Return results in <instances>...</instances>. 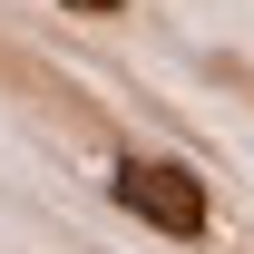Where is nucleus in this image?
<instances>
[{
    "instance_id": "obj_1",
    "label": "nucleus",
    "mask_w": 254,
    "mask_h": 254,
    "mask_svg": "<svg viewBox=\"0 0 254 254\" xmlns=\"http://www.w3.org/2000/svg\"><path fill=\"white\" fill-rule=\"evenodd\" d=\"M108 195H118V205L147 225V235H176V245H195V235L215 225V195H205V176H195V166H176V157H118Z\"/></svg>"
},
{
    "instance_id": "obj_2",
    "label": "nucleus",
    "mask_w": 254,
    "mask_h": 254,
    "mask_svg": "<svg viewBox=\"0 0 254 254\" xmlns=\"http://www.w3.org/2000/svg\"><path fill=\"white\" fill-rule=\"evenodd\" d=\"M59 10H88V20H118L127 0H59Z\"/></svg>"
}]
</instances>
